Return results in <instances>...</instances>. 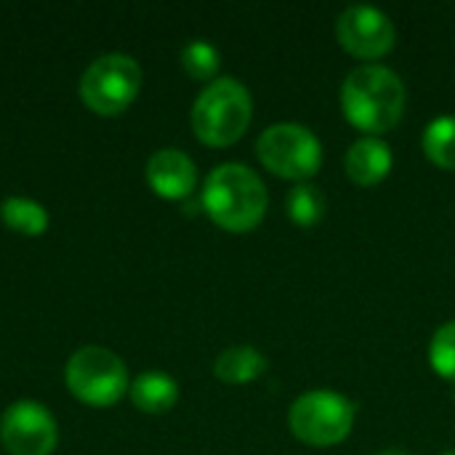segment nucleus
I'll list each match as a JSON object with an SVG mask.
<instances>
[{
    "label": "nucleus",
    "mask_w": 455,
    "mask_h": 455,
    "mask_svg": "<svg viewBox=\"0 0 455 455\" xmlns=\"http://www.w3.org/2000/svg\"><path fill=\"white\" fill-rule=\"evenodd\" d=\"M424 152L427 157L445 168V171H455V115H440L435 117L427 131H424Z\"/></svg>",
    "instance_id": "nucleus-15"
},
{
    "label": "nucleus",
    "mask_w": 455,
    "mask_h": 455,
    "mask_svg": "<svg viewBox=\"0 0 455 455\" xmlns=\"http://www.w3.org/2000/svg\"><path fill=\"white\" fill-rule=\"evenodd\" d=\"M336 37L357 59H379L395 48V24L376 5H349L336 19Z\"/></svg>",
    "instance_id": "nucleus-9"
},
{
    "label": "nucleus",
    "mask_w": 455,
    "mask_h": 455,
    "mask_svg": "<svg viewBox=\"0 0 455 455\" xmlns=\"http://www.w3.org/2000/svg\"><path fill=\"white\" fill-rule=\"evenodd\" d=\"M253 117V99L237 77H216L192 107L195 136L211 147L235 144Z\"/></svg>",
    "instance_id": "nucleus-3"
},
{
    "label": "nucleus",
    "mask_w": 455,
    "mask_h": 455,
    "mask_svg": "<svg viewBox=\"0 0 455 455\" xmlns=\"http://www.w3.org/2000/svg\"><path fill=\"white\" fill-rule=\"evenodd\" d=\"M0 440L11 455H51L59 440L56 419L35 400L11 403L0 419Z\"/></svg>",
    "instance_id": "nucleus-8"
},
{
    "label": "nucleus",
    "mask_w": 455,
    "mask_h": 455,
    "mask_svg": "<svg viewBox=\"0 0 455 455\" xmlns=\"http://www.w3.org/2000/svg\"><path fill=\"white\" fill-rule=\"evenodd\" d=\"M64 376H67V387L72 389V395L93 408L115 405L131 387L125 363L104 347L77 349L69 357Z\"/></svg>",
    "instance_id": "nucleus-6"
},
{
    "label": "nucleus",
    "mask_w": 455,
    "mask_h": 455,
    "mask_svg": "<svg viewBox=\"0 0 455 455\" xmlns=\"http://www.w3.org/2000/svg\"><path fill=\"white\" fill-rule=\"evenodd\" d=\"M0 216L3 221L21 232V235H43L48 229V211L37 203V200H29V197H21V195H11L3 200L0 205Z\"/></svg>",
    "instance_id": "nucleus-14"
},
{
    "label": "nucleus",
    "mask_w": 455,
    "mask_h": 455,
    "mask_svg": "<svg viewBox=\"0 0 455 455\" xmlns=\"http://www.w3.org/2000/svg\"><path fill=\"white\" fill-rule=\"evenodd\" d=\"M147 181L152 184V189L160 197L184 200L187 195L195 192L197 168H195V163H192V157L187 152L165 147V149H157L147 160Z\"/></svg>",
    "instance_id": "nucleus-10"
},
{
    "label": "nucleus",
    "mask_w": 455,
    "mask_h": 455,
    "mask_svg": "<svg viewBox=\"0 0 455 455\" xmlns=\"http://www.w3.org/2000/svg\"><path fill=\"white\" fill-rule=\"evenodd\" d=\"M131 400L139 411L144 413H165L176 405L179 400V384L173 376L160 373V371H147L141 373L131 387Z\"/></svg>",
    "instance_id": "nucleus-12"
},
{
    "label": "nucleus",
    "mask_w": 455,
    "mask_h": 455,
    "mask_svg": "<svg viewBox=\"0 0 455 455\" xmlns=\"http://www.w3.org/2000/svg\"><path fill=\"white\" fill-rule=\"evenodd\" d=\"M269 205L267 187L261 176L243 163L216 165L203 184L205 213L229 232L253 229Z\"/></svg>",
    "instance_id": "nucleus-2"
},
{
    "label": "nucleus",
    "mask_w": 455,
    "mask_h": 455,
    "mask_svg": "<svg viewBox=\"0 0 455 455\" xmlns=\"http://www.w3.org/2000/svg\"><path fill=\"white\" fill-rule=\"evenodd\" d=\"M181 64L184 69L195 77V80H211L216 72H219V64H221V53L219 48L211 43V40H189L184 48H181Z\"/></svg>",
    "instance_id": "nucleus-17"
},
{
    "label": "nucleus",
    "mask_w": 455,
    "mask_h": 455,
    "mask_svg": "<svg viewBox=\"0 0 455 455\" xmlns=\"http://www.w3.org/2000/svg\"><path fill=\"white\" fill-rule=\"evenodd\" d=\"M291 432L315 448H331L349 437L355 427V403L331 389H315L291 405Z\"/></svg>",
    "instance_id": "nucleus-4"
},
{
    "label": "nucleus",
    "mask_w": 455,
    "mask_h": 455,
    "mask_svg": "<svg viewBox=\"0 0 455 455\" xmlns=\"http://www.w3.org/2000/svg\"><path fill=\"white\" fill-rule=\"evenodd\" d=\"M440 455H455V451H448V453H440Z\"/></svg>",
    "instance_id": "nucleus-20"
},
{
    "label": "nucleus",
    "mask_w": 455,
    "mask_h": 455,
    "mask_svg": "<svg viewBox=\"0 0 455 455\" xmlns=\"http://www.w3.org/2000/svg\"><path fill=\"white\" fill-rule=\"evenodd\" d=\"M429 363L443 379L455 381V320L435 331L429 341Z\"/></svg>",
    "instance_id": "nucleus-18"
},
{
    "label": "nucleus",
    "mask_w": 455,
    "mask_h": 455,
    "mask_svg": "<svg viewBox=\"0 0 455 455\" xmlns=\"http://www.w3.org/2000/svg\"><path fill=\"white\" fill-rule=\"evenodd\" d=\"M264 371H267V357L253 347H229L213 363L216 379L235 387L256 381Z\"/></svg>",
    "instance_id": "nucleus-13"
},
{
    "label": "nucleus",
    "mask_w": 455,
    "mask_h": 455,
    "mask_svg": "<svg viewBox=\"0 0 455 455\" xmlns=\"http://www.w3.org/2000/svg\"><path fill=\"white\" fill-rule=\"evenodd\" d=\"M139 88L141 67L128 53L96 56L80 77V96L99 115L123 112L136 99Z\"/></svg>",
    "instance_id": "nucleus-7"
},
{
    "label": "nucleus",
    "mask_w": 455,
    "mask_h": 455,
    "mask_svg": "<svg viewBox=\"0 0 455 455\" xmlns=\"http://www.w3.org/2000/svg\"><path fill=\"white\" fill-rule=\"evenodd\" d=\"M256 155L267 171L293 181H307L323 165V144L301 123H275L264 128L256 141Z\"/></svg>",
    "instance_id": "nucleus-5"
},
{
    "label": "nucleus",
    "mask_w": 455,
    "mask_h": 455,
    "mask_svg": "<svg viewBox=\"0 0 455 455\" xmlns=\"http://www.w3.org/2000/svg\"><path fill=\"white\" fill-rule=\"evenodd\" d=\"M381 455H411V453H405V451H400V448H389V451H384Z\"/></svg>",
    "instance_id": "nucleus-19"
},
{
    "label": "nucleus",
    "mask_w": 455,
    "mask_h": 455,
    "mask_svg": "<svg viewBox=\"0 0 455 455\" xmlns=\"http://www.w3.org/2000/svg\"><path fill=\"white\" fill-rule=\"evenodd\" d=\"M392 160H395L392 149L384 139L363 136L347 149L344 168L355 184L371 187V184H379L381 179H387V173L392 171Z\"/></svg>",
    "instance_id": "nucleus-11"
},
{
    "label": "nucleus",
    "mask_w": 455,
    "mask_h": 455,
    "mask_svg": "<svg viewBox=\"0 0 455 455\" xmlns=\"http://www.w3.org/2000/svg\"><path fill=\"white\" fill-rule=\"evenodd\" d=\"M341 109L363 133H387L405 112V85L400 75L384 64H360L344 77Z\"/></svg>",
    "instance_id": "nucleus-1"
},
{
    "label": "nucleus",
    "mask_w": 455,
    "mask_h": 455,
    "mask_svg": "<svg viewBox=\"0 0 455 455\" xmlns=\"http://www.w3.org/2000/svg\"><path fill=\"white\" fill-rule=\"evenodd\" d=\"M288 216L301 224V227H312L325 216V195L317 184L312 181H299L291 192H288Z\"/></svg>",
    "instance_id": "nucleus-16"
}]
</instances>
